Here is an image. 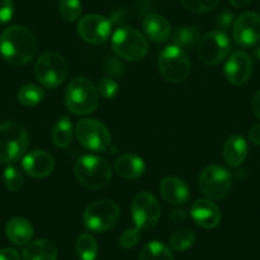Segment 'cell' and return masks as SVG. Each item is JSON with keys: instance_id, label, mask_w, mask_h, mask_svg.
Listing matches in <instances>:
<instances>
[{"instance_id": "1f68e13d", "label": "cell", "mask_w": 260, "mask_h": 260, "mask_svg": "<svg viewBox=\"0 0 260 260\" xmlns=\"http://www.w3.org/2000/svg\"><path fill=\"white\" fill-rule=\"evenodd\" d=\"M185 9L194 13H207L218 6L219 0H180Z\"/></svg>"}, {"instance_id": "ffe728a7", "label": "cell", "mask_w": 260, "mask_h": 260, "mask_svg": "<svg viewBox=\"0 0 260 260\" xmlns=\"http://www.w3.org/2000/svg\"><path fill=\"white\" fill-rule=\"evenodd\" d=\"M143 29L151 41L164 44L171 36V23L161 14H148L143 19Z\"/></svg>"}, {"instance_id": "30bf717a", "label": "cell", "mask_w": 260, "mask_h": 260, "mask_svg": "<svg viewBox=\"0 0 260 260\" xmlns=\"http://www.w3.org/2000/svg\"><path fill=\"white\" fill-rule=\"evenodd\" d=\"M79 143L92 152H106L111 147V136L107 127L96 119H82L76 125Z\"/></svg>"}, {"instance_id": "7a4b0ae2", "label": "cell", "mask_w": 260, "mask_h": 260, "mask_svg": "<svg viewBox=\"0 0 260 260\" xmlns=\"http://www.w3.org/2000/svg\"><path fill=\"white\" fill-rule=\"evenodd\" d=\"M100 93L96 86L86 77H77L67 87L65 106L72 114L84 116L99 107Z\"/></svg>"}, {"instance_id": "60d3db41", "label": "cell", "mask_w": 260, "mask_h": 260, "mask_svg": "<svg viewBox=\"0 0 260 260\" xmlns=\"http://www.w3.org/2000/svg\"><path fill=\"white\" fill-rule=\"evenodd\" d=\"M230 3L235 7V8H245L251 3V0H230Z\"/></svg>"}, {"instance_id": "ac0fdd59", "label": "cell", "mask_w": 260, "mask_h": 260, "mask_svg": "<svg viewBox=\"0 0 260 260\" xmlns=\"http://www.w3.org/2000/svg\"><path fill=\"white\" fill-rule=\"evenodd\" d=\"M159 190L164 199L169 203L180 206L189 201L190 190L186 182L179 177L167 176L159 184Z\"/></svg>"}, {"instance_id": "8d00e7d4", "label": "cell", "mask_w": 260, "mask_h": 260, "mask_svg": "<svg viewBox=\"0 0 260 260\" xmlns=\"http://www.w3.org/2000/svg\"><path fill=\"white\" fill-rule=\"evenodd\" d=\"M186 211L182 208H175L174 211H171L170 213V218H171L172 222L175 223H180V222H184L186 219Z\"/></svg>"}, {"instance_id": "5bb4252c", "label": "cell", "mask_w": 260, "mask_h": 260, "mask_svg": "<svg viewBox=\"0 0 260 260\" xmlns=\"http://www.w3.org/2000/svg\"><path fill=\"white\" fill-rule=\"evenodd\" d=\"M234 40L242 47H251L260 40V16L255 12L240 14L232 28Z\"/></svg>"}, {"instance_id": "f35d334b", "label": "cell", "mask_w": 260, "mask_h": 260, "mask_svg": "<svg viewBox=\"0 0 260 260\" xmlns=\"http://www.w3.org/2000/svg\"><path fill=\"white\" fill-rule=\"evenodd\" d=\"M232 18H234V17H232L231 13H229V12H224V13L222 14L221 17H219L218 26L223 27V28H224V27H229L230 23L232 22Z\"/></svg>"}, {"instance_id": "52a82bcc", "label": "cell", "mask_w": 260, "mask_h": 260, "mask_svg": "<svg viewBox=\"0 0 260 260\" xmlns=\"http://www.w3.org/2000/svg\"><path fill=\"white\" fill-rule=\"evenodd\" d=\"M68 73L69 68L65 59L54 51L42 54L35 65V76L37 81L47 89L56 88L62 84Z\"/></svg>"}, {"instance_id": "7402d4cb", "label": "cell", "mask_w": 260, "mask_h": 260, "mask_svg": "<svg viewBox=\"0 0 260 260\" xmlns=\"http://www.w3.org/2000/svg\"><path fill=\"white\" fill-rule=\"evenodd\" d=\"M247 143L242 136H231L223 144V159L230 167H239L247 157Z\"/></svg>"}, {"instance_id": "44dd1931", "label": "cell", "mask_w": 260, "mask_h": 260, "mask_svg": "<svg viewBox=\"0 0 260 260\" xmlns=\"http://www.w3.org/2000/svg\"><path fill=\"white\" fill-rule=\"evenodd\" d=\"M115 171L125 180H136L146 171L143 158L134 153L121 154L115 162Z\"/></svg>"}, {"instance_id": "484cf974", "label": "cell", "mask_w": 260, "mask_h": 260, "mask_svg": "<svg viewBox=\"0 0 260 260\" xmlns=\"http://www.w3.org/2000/svg\"><path fill=\"white\" fill-rule=\"evenodd\" d=\"M139 260H175L169 246L159 241H151L142 247Z\"/></svg>"}, {"instance_id": "9a60e30c", "label": "cell", "mask_w": 260, "mask_h": 260, "mask_svg": "<svg viewBox=\"0 0 260 260\" xmlns=\"http://www.w3.org/2000/svg\"><path fill=\"white\" fill-rule=\"evenodd\" d=\"M252 74V60L245 51H236L224 65L226 79L234 86H242Z\"/></svg>"}, {"instance_id": "5b68a950", "label": "cell", "mask_w": 260, "mask_h": 260, "mask_svg": "<svg viewBox=\"0 0 260 260\" xmlns=\"http://www.w3.org/2000/svg\"><path fill=\"white\" fill-rule=\"evenodd\" d=\"M111 46L117 56L127 61H139L148 51L146 37L133 27L117 28L112 35Z\"/></svg>"}, {"instance_id": "d6a6232c", "label": "cell", "mask_w": 260, "mask_h": 260, "mask_svg": "<svg viewBox=\"0 0 260 260\" xmlns=\"http://www.w3.org/2000/svg\"><path fill=\"white\" fill-rule=\"evenodd\" d=\"M97 91L101 94L104 99L111 100L119 92V84L116 81H114L112 78H102L99 82V86H97Z\"/></svg>"}, {"instance_id": "4316f807", "label": "cell", "mask_w": 260, "mask_h": 260, "mask_svg": "<svg viewBox=\"0 0 260 260\" xmlns=\"http://www.w3.org/2000/svg\"><path fill=\"white\" fill-rule=\"evenodd\" d=\"M76 251L81 260H96L99 255V244L92 235L84 232L77 239Z\"/></svg>"}, {"instance_id": "cb8c5ba5", "label": "cell", "mask_w": 260, "mask_h": 260, "mask_svg": "<svg viewBox=\"0 0 260 260\" xmlns=\"http://www.w3.org/2000/svg\"><path fill=\"white\" fill-rule=\"evenodd\" d=\"M73 124L68 116H61L52 127L51 139L57 148H67L73 139Z\"/></svg>"}, {"instance_id": "f546056e", "label": "cell", "mask_w": 260, "mask_h": 260, "mask_svg": "<svg viewBox=\"0 0 260 260\" xmlns=\"http://www.w3.org/2000/svg\"><path fill=\"white\" fill-rule=\"evenodd\" d=\"M59 12L65 21H77L82 13L81 0H60Z\"/></svg>"}, {"instance_id": "74e56055", "label": "cell", "mask_w": 260, "mask_h": 260, "mask_svg": "<svg viewBox=\"0 0 260 260\" xmlns=\"http://www.w3.org/2000/svg\"><path fill=\"white\" fill-rule=\"evenodd\" d=\"M249 141L251 142L252 144L260 146V124L255 125V126H252L251 129H250Z\"/></svg>"}, {"instance_id": "277c9868", "label": "cell", "mask_w": 260, "mask_h": 260, "mask_svg": "<svg viewBox=\"0 0 260 260\" xmlns=\"http://www.w3.org/2000/svg\"><path fill=\"white\" fill-rule=\"evenodd\" d=\"M28 148V133L17 121L0 124V164L11 165L24 156Z\"/></svg>"}, {"instance_id": "d6986e66", "label": "cell", "mask_w": 260, "mask_h": 260, "mask_svg": "<svg viewBox=\"0 0 260 260\" xmlns=\"http://www.w3.org/2000/svg\"><path fill=\"white\" fill-rule=\"evenodd\" d=\"M6 235L9 241L13 242L14 245L23 246L28 245L32 241L35 235L34 226L31 222L23 217H13L7 222Z\"/></svg>"}, {"instance_id": "ab89813d", "label": "cell", "mask_w": 260, "mask_h": 260, "mask_svg": "<svg viewBox=\"0 0 260 260\" xmlns=\"http://www.w3.org/2000/svg\"><path fill=\"white\" fill-rule=\"evenodd\" d=\"M252 110H254V114L260 119V91L256 92L252 99Z\"/></svg>"}, {"instance_id": "3957f363", "label": "cell", "mask_w": 260, "mask_h": 260, "mask_svg": "<svg viewBox=\"0 0 260 260\" xmlns=\"http://www.w3.org/2000/svg\"><path fill=\"white\" fill-rule=\"evenodd\" d=\"M74 174L79 184L87 189L99 190L107 186L112 177L111 165L94 154H84L74 166Z\"/></svg>"}, {"instance_id": "7c38bea8", "label": "cell", "mask_w": 260, "mask_h": 260, "mask_svg": "<svg viewBox=\"0 0 260 260\" xmlns=\"http://www.w3.org/2000/svg\"><path fill=\"white\" fill-rule=\"evenodd\" d=\"M132 217L139 231L153 229L161 217V206L151 192H139L132 202Z\"/></svg>"}, {"instance_id": "836d02e7", "label": "cell", "mask_w": 260, "mask_h": 260, "mask_svg": "<svg viewBox=\"0 0 260 260\" xmlns=\"http://www.w3.org/2000/svg\"><path fill=\"white\" fill-rule=\"evenodd\" d=\"M141 232L137 227L134 229H127L122 232V235L120 236L119 244L122 249H133L134 246H137L141 240Z\"/></svg>"}, {"instance_id": "6da1fadb", "label": "cell", "mask_w": 260, "mask_h": 260, "mask_svg": "<svg viewBox=\"0 0 260 260\" xmlns=\"http://www.w3.org/2000/svg\"><path fill=\"white\" fill-rule=\"evenodd\" d=\"M36 51V37L26 27L16 24L6 28L0 35V54L13 67L28 64Z\"/></svg>"}, {"instance_id": "f1b7e54d", "label": "cell", "mask_w": 260, "mask_h": 260, "mask_svg": "<svg viewBox=\"0 0 260 260\" xmlns=\"http://www.w3.org/2000/svg\"><path fill=\"white\" fill-rule=\"evenodd\" d=\"M19 104L26 107H35L45 99V91L36 84H26L18 91Z\"/></svg>"}, {"instance_id": "e0dca14e", "label": "cell", "mask_w": 260, "mask_h": 260, "mask_svg": "<svg viewBox=\"0 0 260 260\" xmlns=\"http://www.w3.org/2000/svg\"><path fill=\"white\" fill-rule=\"evenodd\" d=\"M22 167L28 176L34 179H44L52 174L55 169V161L49 152L37 149L23 157Z\"/></svg>"}, {"instance_id": "d4e9b609", "label": "cell", "mask_w": 260, "mask_h": 260, "mask_svg": "<svg viewBox=\"0 0 260 260\" xmlns=\"http://www.w3.org/2000/svg\"><path fill=\"white\" fill-rule=\"evenodd\" d=\"M201 32L198 27L194 26H182L179 27L172 34V42L175 46H179L181 49H190L198 45L201 41Z\"/></svg>"}, {"instance_id": "4dcf8cb0", "label": "cell", "mask_w": 260, "mask_h": 260, "mask_svg": "<svg viewBox=\"0 0 260 260\" xmlns=\"http://www.w3.org/2000/svg\"><path fill=\"white\" fill-rule=\"evenodd\" d=\"M4 185L11 192H18L23 186V176L21 171L13 165H9L3 175Z\"/></svg>"}, {"instance_id": "b9f144b4", "label": "cell", "mask_w": 260, "mask_h": 260, "mask_svg": "<svg viewBox=\"0 0 260 260\" xmlns=\"http://www.w3.org/2000/svg\"><path fill=\"white\" fill-rule=\"evenodd\" d=\"M254 55H255V57H256V59L260 60V45L257 47H255Z\"/></svg>"}, {"instance_id": "ba28073f", "label": "cell", "mask_w": 260, "mask_h": 260, "mask_svg": "<svg viewBox=\"0 0 260 260\" xmlns=\"http://www.w3.org/2000/svg\"><path fill=\"white\" fill-rule=\"evenodd\" d=\"M120 207L109 199L96 201L89 204L83 213V223L87 230L96 234H104L117 223Z\"/></svg>"}, {"instance_id": "9c48e42d", "label": "cell", "mask_w": 260, "mask_h": 260, "mask_svg": "<svg viewBox=\"0 0 260 260\" xmlns=\"http://www.w3.org/2000/svg\"><path fill=\"white\" fill-rule=\"evenodd\" d=\"M199 189L211 201L227 198L232 190L231 174L218 165L207 166L199 175Z\"/></svg>"}, {"instance_id": "2e32d148", "label": "cell", "mask_w": 260, "mask_h": 260, "mask_svg": "<svg viewBox=\"0 0 260 260\" xmlns=\"http://www.w3.org/2000/svg\"><path fill=\"white\" fill-rule=\"evenodd\" d=\"M190 216L195 223L204 230L214 229L222 219L221 209L211 199L195 201L190 209Z\"/></svg>"}, {"instance_id": "4fadbf2b", "label": "cell", "mask_w": 260, "mask_h": 260, "mask_svg": "<svg viewBox=\"0 0 260 260\" xmlns=\"http://www.w3.org/2000/svg\"><path fill=\"white\" fill-rule=\"evenodd\" d=\"M77 31L87 44L102 45L111 35V22L100 14H87L79 19Z\"/></svg>"}, {"instance_id": "8992f818", "label": "cell", "mask_w": 260, "mask_h": 260, "mask_svg": "<svg viewBox=\"0 0 260 260\" xmlns=\"http://www.w3.org/2000/svg\"><path fill=\"white\" fill-rule=\"evenodd\" d=\"M158 69L167 82L181 83L190 76L191 62L184 49L169 45L159 52Z\"/></svg>"}, {"instance_id": "83f0119b", "label": "cell", "mask_w": 260, "mask_h": 260, "mask_svg": "<svg viewBox=\"0 0 260 260\" xmlns=\"http://www.w3.org/2000/svg\"><path fill=\"white\" fill-rule=\"evenodd\" d=\"M195 232L191 229L187 227H181V229L176 230L174 234L170 237V246L175 251H185V250L190 249L194 245Z\"/></svg>"}, {"instance_id": "8fae6325", "label": "cell", "mask_w": 260, "mask_h": 260, "mask_svg": "<svg viewBox=\"0 0 260 260\" xmlns=\"http://www.w3.org/2000/svg\"><path fill=\"white\" fill-rule=\"evenodd\" d=\"M231 52V41L221 29L207 32L198 44V56L206 65H216L223 61Z\"/></svg>"}, {"instance_id": "d590c367", "label": "cell", "mask_w": 260, "mask_h": 260, "mask_svg": "<svg viewBox=\"0 0 260 260\" xmlns=\"http://www.w3.org/2000/svg\"><path fill=\"white\" fill-rule=\"evenodd\" d=\"M0 260H22V257L16 249L4 247L0 250Z\"/></svg>"}, {"instance_id": "e575fe53", "label": "cell", "mask_w": 260, "mask_h": 260, "mask_svg": "<svg viewBox=\"0 0 260 260\" xmlns=\"http://www.w3.org/2000/svg\"><path fill=\"white\" fill-rule=\"evenodd\" d=\"M14 14L13 0H0V23H7Z\"/></svg>"}, {"instance_id": "603a6c76", "label": "cell", "mask_w": 260, "mask_h": 260, "mask_svg": "<svg viewBox=\"0 0 260 260\" xmlns=\"http://www.w3.org/2000/svg\"><path fill=\"white\" fill-rule=\"evenodd\" d=\"M57 246L49 239L31 241L22 252V260H56Z\"/></svg>"}]
</instances>
